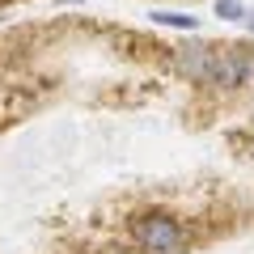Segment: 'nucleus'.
I'll return each instance as SVG.
<instances>
[{
  "mask_svg": "<svg viewBox=\"0 0 254 254\" xmlns=\"http://www.w3.org/2000/svg\"><path fill=\"white\" fill-rule=\"evenodd\" d=\"M174 68L195 85H216V89H233L254 76V60L233 47H208V43H190L182 51H174Z\"/></svg>",
  "mask_w": 254,
  "mask_h": 254,
  "instance_id": "f257e3e1",
  "label": "nucleus"
},
{
  "mask_svg": "<svg viewBox=\"0 0 254 254\" xmlns=\"http://www.w3.org/2000/svg\"><path fill=\"white\" fill-rule=\"evenodd\" d=\"M127 233H131V246L144 254H182L190 242L187 225H182L174 212L165 208H144L127 220Z\"/></svg>",
  "mask_w": 254,
  "mask_h": 254,
  "instance_id": "f03ea898",
  "label": "nucleus"
},
{
  "mask_svg": "<svg viewBox=\"0 0 254 254\" xmlns=\"http://www.w3.org/2000/svg\"><path fill=\"white\" fill-rule=\"evenodd\" d=\"M153 17V26H170V30H199V17H190V13H178V9H153L148 13Z\"/></svg>",
  "mask_w": 254,
  "mask_h": 254,
  "instance_id": "7ed1b4c3",
  "label": "nucleus"
},
{
  "mask_svg": "<svg viewBox=\"0 0 254 254\" xmlns=\"http://www.w3.org/2000/svg\"><path fill=\"white\" fill-rule=\"evenodd\" d=\"M216 17L220 21H246V4L242 0H216Z\"/></svg>",
  "mask_w": 254,
  "mask_h": 254,
  "instance_id": "20e7f679",
  "label": "nucleus"
}]
</instances>
